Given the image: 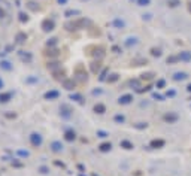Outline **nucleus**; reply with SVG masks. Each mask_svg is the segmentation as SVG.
Instances as JSON below:
<instances>
[{"instance_id": "1", "label": "nucleus", "mask_w": 191, "mask_h": 176, "mask_svg": "<svg viewBox=\"0 0 191 176\" xmlns=\"http://www.w3.org/2000/svg\"><path fill=\"white\" fill-rule=\"evenodd\" d=\"M29 140L31 143V146H35V148H39V146H42V143H43V139H42V136L39 134V133H31L29 136Z\"/></svg>"}, {"instance_id": "35", "label": "nucleus", "mask_w": 191, "mask_h": 176, "mask_svg": "<svg viewBox=\"0 0 191 176\" xmlns=\"http://www.w3.org/2000/svg\"><path fill=\"white\" fill-rule=\"evenodd\" d=\"M164 120H166V121H175L176 115H166V116H164Z\"/></svg>"}, {"instance_id": "33", "label": "nucleus", "mask_w": 191, "mask_h": 176, "mask_svg": "<svg viewBox=\"0 0 191 176\" xmlns=\"http://www.w3.org/2000/svg\"><path fill=\"white\" fill-rule=\"evenodd\" d=\"M114 120H115L116 122H120V124H121V122H124V120H126V118H124L122 115H115V118H114Z\"/></svg>"}, {"instance_id": "4", "label": "nucleus", "mask_w": 191, "mask_h": 176, "mask_svg": "<svg viewBox=\"0 0 191 176\" xmlns=\"http://www.w3.org/2000/svg\"><path fill=\"white\" fill-rule=\"evenodd\" d=\"M43 97H45V100H55V99L60 97V93H58L57 90H51V91H47Z\"/></svg>"}, {"instance_id": "45", "label": "nucleus", "mask_w": 191, "mask_h": 176, "mask_svg": "<svg viewBox=\"0 0 191 176\" xmlns=\"http://www.w3.org/2000/svg\"><path fill=\"white\" fill-rule=\"evenodd\" d=\"M82 2H87V0H82Z\"/></svg>"}, {"instance_id": "26", "label": "nucleus", "mask_w": 191, "mask_h": 176, "mask_svg": "<svg viewBox=\"0 0 191 176\" xmlns=\"http://www.w3.org/2000/svg\"><path fill=\"white\" fill-rule=\"evenodd\" d=\"M5 116H6V118H9V120H15L17 118V114L15 112H6Z\"/></svg>"}, {"instance_id": "17", "label": "nucleus", "mask_w": 191, "mask_h": 176, "mask_svg": "<svg viewBox=\"0 0 191 176\" xmlns=\"http://www.w3.org/2000/svg\"><path fill=\"white\" fill-rule=\"evenodd\" d=\"M121 148H124V149H133V143L131 142H128V140H121Z\"/></svg>"}, {"instance_id": "38", "label": "nucleus", "mask_w": 191, "mask_h": 176, "mask_svg": "<svg viewBox=\"0 0 191 176\" xmlns=\"http://www.w3.org/2000/svg\"><path fill=\"white\" fill-rule=\"evenodd\" d=\"M161 52H160V49H152V55H157V57H158Z\"/></svg>"}, {"instance_id": "30", "label": "nucleus", "mask_w": 191, "mask_h": 176, "mask_svg": "<svg viewBox=\"0 0 191 176\" xmlns=\"http://www.w3.org/2000/svg\"><path fill=\"white\" fill-rule=\"evenodd\" d=\"M151 0H137V5L139 6H148Z\"/></svg>"}, {"instance_id": "10", "label": "nucleus", "mask_w": 191, "mask_h": 176, "mask_svg": "<svg viewBox=\"0 0 191 176\" xmlns=\"http://www.w3.org/2000/svg\"><path fill=\"white\" fill-rule=\"evenodd\" d=\"M12 67H14V66H12V64H11L9 61H6V60H2V61H0V69H2V70L11 72V70H12Z\"/></svg>"}, {"instance_id": "12", "label": "nucleus", "mask_w": 191, "mask_h": 176, "mask_svg": "<svg viewBox=\"0 0 191 176\" xmlns=\"http://www.w3.org/2000/svg\"><path fill=\"white\" fill-rule=\"evenodd\" d=\"M94 112L96 114H104L106 112V108H104L103 103H96L94 105Z\"/></svg>"}, {"instance_id": "20", "label": "nucleus", "mask_w": 191, "mask_h": 176, "mask_svg": "<svg viewBox=\"0 0 191 176\" xmlns=\"http://www.w3.org/2000/svg\"><path fill=\"white\" fill-rule=\"evenodd\" d=\"M27 8L31 9L33 12H37V11H39V6H37L35 2H29V3H27Z\"/></svg>"}, {"instance_id": "22", "label": "nucleus", "mask_w": 191, "mask_h": 176, "mask_svg": "<svg viewBox=\"0 0 191 176\" xmlns=\"http://www.w3.org/2000/svg\"><path fill=\"white\" fill-rule=\"evenodd\" d=\"M52 75H54L55 79H61V78L64 76V72L63 70H57V72H52Z\"/></svg>"}, {"instance_id": "21", "label": "nucleus", "mask_w": 191, "mask_h": 176, "mask_svg": "<svg viewBox=\"0 0 191 176\" xmlns=\"http://www.w3.org/2000/svg\"><path fill=\"white\" fill-rule=\"evenodd\" d=\"M163 145H164V140H152L151 142V146L152 148H160Z\"/></svg>"}, {"instance_id": "15", "label": "nucleus", "mask_w": 191, "mask_h": 176, "mask_svg": "<svg viewBox=\"0 0 191 176\" xmlns=\"http://www.w3.org/2000/svg\"><path fill=\"white\" fill-rule=\"evenodd\" d=\"M18 19H19V23H29V15L27 14H25V12H19V14H18Z\"/></svg>"}, {"instance_id": "31", "label": "nucleus", "mask_w": 191, "mask_h": 176, "mask_svg": "<svg viewBox=\"0 0 191 176\" xmlns=\"http://www.w3.org/2000/svg\"><path fill=\"white\" fill-rule=\"evenodd\" d=\"M70 99H72V100H76V102H79V103H82V99H81V96H78V94H72V96H70Z\"/></svg>"}, {"instance_id": "44", "label": "nucleus", "mask_w": 191, "mask_h": 176, "mask_svg": "<svg viewBox=\"0 0 191 176\" xmlns=\"http://www.w3.org/2000/svg\"><path fill=\"white\" fill-rule=\"evenodd\" d=\"M93 176H98V175H93Z\"/></svg>"}, {"instance_id": "37", "label": "nucleus", "mask_w": 191, "mask_h": 176, "mask_svg": "<svg viewBox=\"0 0 191 176\" xmlns=\"http://www.w3.org/2000/svg\"><path fill=\"white\" fill-rule=\"evenodd\" d=\"M5 17H6V11L0 8V19H2V18H5Z\"/></svg>"}, {"instance_id": "41", "label": "nucleus", "mask_w": 191, "mask_h": 176, "mask_svg": "<svg viewBox=\"0 0 191 176\" xmlns=\"http://www.w3.org/2000/svg\"><path fill=\"white\" fill-rule=\"evenodd\" d=\"M57 2L60 5H66V3H67V0H57Z\"/></svg>"}, {"instance_id": "39", "label": "nucleus", "mask_w": 191, "mask_h": 176, "mask_svg": "<svg viewBox=\"0 0 191 176\" xmlns=\"http://www.w3.org/2000/svg\"><path fill=\"white\" fill-rule=\"evenodd\" d=\"M37 81V78H29L27 79V82H36Z\"/></svg>"}, {"instance_id": "27", "label": "nucleus", "mask_w": 191, "mask_h": 176, "mask_svg": "<svg viewBox=\"0 0 191 176\" xmlns=\"http://www.w3.org/2000/svg\"><path fill=\"white\" fill-rule=\"evenodd\" d=\"M66 17H72V15H79V11H66Z\"/></svg>"}, {"instance_id": "7", "label": "nucleus", "mask_w": 191, "mask_h": 176, "mask_svg": "<svg viewBox=\"0 0 191 176\" xmlns=\"http://www.w3.org/2000/svg\"><path fill=\"white\" fill-rule=\"evenodd\" d=\"M63 87L67 90V91H72V90H75L76 84H75L73 79H64V81H63Z\"/></svg>"}, {"instance_id": "23", "label": "nucleus", "mask_w": 191, "mask_h": 176, "mask_svg": "<svg viewBox=\"0 0 191 176\" xmlns=\"http://www.w3.org/2000/svg\"><path fill=\"white\" fill-rule=\"evenodd\" d=\"M45 55H48V57H57L58 55V51L57 49H48L47 52H45Z\"/></svg>"}, {"instance_id": "11", "label": "nucleus", "mask_w": 191, "mask_h": 176, "mask_svg": "<svg viewBox=\"0 0 191 176\" xmlns=\"http://www.w3.org/2000/svg\"><path fill=\"white\" fill-rule=\"evenodd\" d=\"M12 99V93H0V103H8Z\"/></svg>"}, {"instance_id": "16", "label": "nucleus", "mask_w": 191, "mask_h": 176, "mask_svg": "<svg viewBox=\"0 0 191 176\" xmlns=\"http://www.w3.org/2000/svg\"><path fill=\"white\" fill-rule=\"evenodd\" d=\"M185 78H187L185 72H176L175 73V81H182V79H185Z\"/></svg>"}, {"instance_id": "13", "label": "nucleus", "mask_w": 191, "mask_h": 176, "mask_svg": "<svg viewBox=\"0 0 191 176\" xmlns=\"http://www.w3.org/2000/svg\"><path fill=\"white\" fill-rule=\"evenodd\" d=\"M110 148H112V143H110V142H104V143H102V145L98 146V149H100L102 152H108V151H110Z\"/></svg>"}, {"instance_id": "32", "label": "nucleus", "mask_w": 191, "mask_h": 176, "mask_svg": "<svg viewBox=\"0 0 191 176\" xmlns=\"http://www.w3.org/2000/svg\"><path fill=\"white\" fill-rule=\"evenodd\" d=\"M57 67H60L58 63H48V69H51L52 72H54V69H57Z\"/></svg>"}, {"instance_id": "34", "label": "nucleus", "mask_w": 191, "mask_h": 176, "mask_svg": "<svg viewBox=\"0 0 191 176\" xmlns=\"http://www.w3.org/2000/svg\"><path fill=\"white\" fill-rule=\"evenodd\" d=\"M118 79V75L114 73V75H110V78H108V82H115Z\"/></svg>"}, {"instance_id": "24", "label": "nucleus", "mask_w": 191, "mask_h": 176, "mask_svg": "<svg viewBox=\"0 0 191 176\" xmlns=\"http://www.w3.org/2000/svg\"><path fill=\"white\" fill-rule=\"evenodd\" d=\"M91 70H93L94 73H97V72L100 70V61H97V63H93V64H91Z\"/></svg>"}, {"instance_id": "43", "label": "nucleus", "mask_w": 191, "mask_h": 176, "mask_svg": "<svg viewBox=\"0 0 191 176\" xmlns=\"http://www.w3.org/2000/svg\"><path fill=\"white\" fill-rule=\"evenodd\" d=\"M188 91H191V84H190V85H188Z\"/></svg>"}, {"instance_id": "28", "label": "nucleus", "mask_w": 191, "mask_h": 176, "mask_svg": "<svg viewBox=\"0 0 191 176\" xmlns=\"http://www.w3.org/2000/svg\"><path fill=\"white\" fill-rule=\"evenodd\" d=\"M55 43H57V39H55V37H52V39H49V41L47 42V46H49V48H51V46H54Z\"/></svg>"}, {"instance_id": "40", "label": "nucleus", "mask_w": 191, "mask_h": 176, "mask_svg": "<svg viewBox=\"0 0 191 176\" xmlns=\"http://www.w3.org/2000/svg\"><path fill=\"white\" fill-rule=\"evenodd\" d=\"M98 136H100V137H106V133H104V132H98Z\"/></svg>"}, {"instance_id": "14", "label": "nucleus", "mask_w": 191, "mask_h": 176, "mask_svg": "<svg viewBox=\"0 0 191 176\" xmlns=\"http://www.w3.org/2000/svg\"><path fill=\"white\" fill-rule=\"evenodd\" d=\"M178 58L182 60V61H191V52H188V51H185V52H181Z\"/></svg>"}, {"instance_id": "2", "label": "nucleus", "mask_w": 191, "mask_h": 176, "mask_svg": "<svg viewBox=\"0 0 191 176\" xmlns=\"http://www.w3.org/2000/svg\"><path fill=\"white\" fill-rule=\"evenodd\" d=\"M41 29L45 31V33H49V31H52V30L55 29V23H54V19H49V18L43 19L42 24H41Z\"/></svg>"}, {"instance_id": "5", "label": "nucleus", "mask_w": 191, "mask_h": 176, "mask_svg": "<svg viewBox=\"0 0 191 176\" xmlns=\"http://www.w3.org/2000/svg\"><path fill=\"white\" fill-rule=\"evenodd\" d=\"M63 143L60 142V140H54V142H52L51 143V151L52 152H55V154H58V152H61L63 151Z\"/></svg>"}, {"instance_id": "29", "label": "nucleus", "mask_w": 191, "mask_h": 176, "mask_svg": "<svg viewBox=\"0 0 191 176\" xmlns=\"http://www.w3.org/2000/svg\"><path fill=\"white\" fill-rule=\"evenodd\" d=\"M39 172H41L42 175H47V173L49 172V169H48L47 166H42V167H39Z\"/></svg>"}, {"instance_id": "3", "label": "nucleus", "mask_w": 191, "mask_h": 176, "mask_svg": "<svg viewBox=\"0 0 191 176\" xmlns=\"http://www.w3.org/2000/svg\"><path fill=\"white\" fill-rule=\"evenodd\" d=\"M60 115L63 116V118H70L72 116V109H70V106L69 105H61L60 106Z\"/></svg>"}, {"instance_id": "9", "label": "nucleus", "mask_w": 191, "mask_h": 176, "mask_svg": "<svg viewBox=\"0 0 191 176\" xmlns=\"http://www.w3.org/2000/svg\"><path fill=\"white\" fill-rule=\"evenodd\" d=\"M15 41H17V43H24L27 41V35H25L24 31H19V33H17V36H15Z\"/></svg>"}, {"instance_id": "8", "label": "nucleus", "mask_w": 191, "mask_h": 176, "mask_svg": "<svg viewBox=\"0 0 191 176\" xmlns=\"http://www.w3.org/2000/svg\"><path fill=\"white\" fill-rule=\"evenodd\" d=\"M64 139L67 142H73L76 139V133L73 132V130H66L64 132Z\"/></svg>"}, {"instance_id": "25", "label": "nucleus", "mask_w": 191, "mask_h": 176, "mask_svg": "<svg viewBox=\"0 0 191 176\" xmlns=\"http://www.w3.org/2000/svg\"><path fill=\"white\" fill-rule=\"evenodd\" d=\"M114 25H115V27H118V29H121V27H124V21H121V19H115Z\"/></svg>"}, {"instance_id": "36", "label": "nucleus", "mask_w": 191, "mask_h": 176, "mask_svg": "<svg viewBox=\"0 0 191 176\" xmlns=\"http://www.w3.org/2000/svg\"><path fill=\"white\" fill-rule=\"evenodd\" d=\"M18 155H21V157H29V152L27 151H21V149H19V151H18Z\"/></svg>"}, {"instance_id": "42", "label": "nucleus", "mask_w": 191, "mask_h": 176, "mask_svg": "<svg viewBox=\"0 0 191 176\" xmlns=\"http://www.w3.org/2000/svg\"><path fill=\"white\" fill-rule=\"evenodd\" d=\"M3 87H5V84H3V81H2V79H0V90H2Z\"/></svg>"}, {"instance_id": "19", "label": "nucleus", "mask_w": 191, "mask_h": 176, "mask_svg": "<svg viewBox=\"0 0 191 176\" xmlns=\"http://www.w3.org/2000/svg\"><path fill=\"white\" fill-rule=\"evenodd\" d=\"M137 43V37H128L127 41H126V46H131V45H136Z\"/></svg>"}, {"instance_id": "6", "label": "nucleus", "mask_w": 191, "mask_h": 176, "mask_svg": "<svg viewBox=\"0 0 191 176\" xmlns=\"http://www.w3.org/2000/svg\"><path fill=\"white\" fill-rule=\"evenodd\" d=\"M131 100H133V96L131 94H124L118 99V103L120 105H128V103H131Z\"/></svg>"}, {"instance_id": "18", "label": "nucleus", "mask_w": 191, "mask_h": 176, "mask_svg": "<svg viewBox=\"0 0 191 176\" xmlns=\"http://www.w3.org/2000/svg\"><path fill=\"white\" fill-rule=\"evenodd\" d=\"M19 57H21L23 60H25V61H31V54L30 52H25L24 54V51H21V52H19Z\"/></svg>"}]
</instances>
